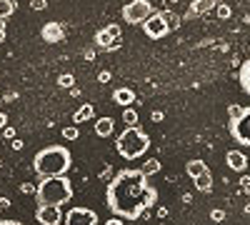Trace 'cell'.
Instances as JSON below:
<instances>
[{
    "label": "cell",
    "instance_id": "obj_33",
    "mask_svg": "<svg viewBox=\"0 0 250 225\" xmlns=\"http://www.w3.org/2000/svg\"><path fill=\"white\" fill-rule=\"evenodd\" d=\"M100 225H125L120 218H110V220H105V223H100Z\"/></svg>",
    "mask_w": 250,
    "mask_h": 225
},
{
    "label": "cell",
    "instance_id": "obj_10",
    "mask_svg": "<svg viewBox=\"0 0 250 225\" xmlns=\"http://www.w3.org/2000/svg\"><path fill=\"white\" fill-rule=\"evenodd\" d=\"M35 220L40 225H60L62 223V210L58 205H38Z\"/></svg>",
    "mask_w": 250,
    "mask_h": 225
},
{
    "label": "cell",
    "instance_id": "obj_19",
    "mask_svg": "<svg viewBox=\"0 0 250 225\" xmlns=\"http://www.w3.org/2000/svg\"><path fill=\"white\" fill-rule=\"evenodd\" d=\"M90 118H93V105H80L75 110V115H73V123H75V125H80V123H85Z\"/></svg>",
    "mask_w": 250,
    "mask_h": 225
},
{
    "label": "cell",
    "instance_id": "obj_28",
    "mask_svg": "<svg viewBox=\"0 0 250 225\" xmlns=\"http://www.w3.org/2000/svg\"><path fill=\"white\" fill-rule=\"evenodd\" d=\"M30 8L33 10H45L48 8V0H30Z\"/></svg>",
    "mask_w": 250,
    "mask_h": 225
},
{
    "label": "cell",
    "instance_id": "obj_4",
    "mask_svg": "<svg viewBox=\"0 0 250 225\" xmlns=\"http://www.w3.org/2000/svg\"><path fill=\"white\" fill-rule=\"evenodd\" d=\"M115 148H118V153H120L125 160H138L140 155L148 153V148H150V138H148V133H145L143 128H138V125H128V128H125V130L118 135Z\"/></svg>",
    "mask_w": 250,
    "mask_h": 225
},
{
    "label": "cell",
    "instance_id": "obj_17",
    "mask_svg": "<svg viewBox=\"0 0 250 225\" xmlns=\"http://www.w3.org/2000/svg\"><path fill=\"white\" fill-rule=\"evenodd\" d=\"M193 183H195V188H198L200 193H210V190H213V173H210V170H205V173L198 175Z\"/></svg>",
    "mask_w": 250,
    "mask_h": 225
},
{
    "label": "cell",
    "instance_id": "obj_38",
    "mask_svg": "<svg viewBox=\"0 0 250 225\" xmlns=\"http://www.w3.org/2000/svg\"><path fill=\"white\" fill-rule=\"evenodd\" d=\"M83 55H85L88 60H93V58H95V50H93V48H88V50H85V53H83Z\"/></svg>",
    "mask_w": 250,
    "mask_h": 225
},
{
    "label": "cell",
    "instance_id": "obj_36",
    "mask_svg": "<svg viewBox=\"0 0 250 225\" xmlns=\"http://www.w3.org/2000/svg\"><path fill=\"white\" fill-rule=\"evenodd\" d=\"M5 125H8V115H5V113H0V130H3Z\"/></svg>",
    "mask_w": 250,
    "mask_h": 225
},
{
    "label": "cell",
    "instance_id": "obj_25",
    "mask_svg": "<svg viewBox=\"0 0 250 225\" xmlns=\"http://www.w3.org/2000/svg\"><path fill=\"white\" fill-rule=\"evenodd\" d=\"M215 13H218V18H220V20H228V18H230V13H233V10H230V5H225V3H218V5H215Z\"/></svg>",
    "mask_w": 250,
    "mask_h": 225
},
{
    "label": "cell",
    "instance_id": "obj_15",
    "mask_svg": "<svg viewBox=\"0 0 250 225\" xmlns=\"http://www.w3.org/2000/svg\"><path fill=\"white\" fill-rule=\"evenodd\" d=\"M93 128H95V135H98V138H110L115 123H113V118H98Z\"/></svg>",
    "mask_w": 250,
    "mask_h": 225
},
{
    "label": "cell",
    "instance_id": "obj_24",
    "mask_svg": "<svg viewBox=\"0 0 250 225\" xmlns=\"http://www.w3.org/2000/svg\"><path fill=\"white\" fill-rule=\"evenodd\" d=\"M123 120L128 123V125H138V113H135L133 108H125V110H123Z\"/></svg>",
    "mask_w": 250,
    "mask_h": 225
},
{
    "label": "cell",
    "instance_id": "obj_41",
    "mask_svg": "<svg viewBox=\"0 0 250 225\" xmlns=\"http://www.w3.org/2000/svg\"><path fill=\"white\" fill-rule=\"evenodd\" d=\"M0 30H5V20L3 18H0Z\"/></svg>",
    "mask_w": 250,
    "mask_h": 225
},
{
    "label": "cell",
    "instance_id": "obj_16",
    "mask_svg": "<svg viewBox=\"0 0 250 225\" xmlns=\"http://www.w3.org/2000/svg\"><path fill=\"white\" fill-rule=\"evenodd\" d=\"M208 170V165H205V160H200V158H195V160H188V165H185V173L190 175L193 180L198 178V175H203Z\"/></svg>",
    "mask_w": 250,
    "mask_h": 225
},
{
    "label": "cell",
    "instance_id": "obj_1",
    "mask_svg": "<svg viewBox=\"0 0 250 225\" xmlns=\"http://www.w3.org/2000/svg\"><path fill=\"white\" fill-rule=\"evenodd\" d=\"M158 203V190L150 185L140 168H125L115 173L105 190V205L120 220H138L148 208Z\"/></svg>",
    "mask_w": 250,
    "mask_h": 225
},
{
    "label": "cell",
    "instance_id": "obj_30",
    "mask_svg": "<svg viewBox=\"0 0 250 225\" xmlns=\"http://www.w3.org/2000/svg\"><path fill=\"white\" fill-rule=\"evenodd\" d=\"M3 135H5V140H15V128L13 125H5L3 128Z\"/></svg>",
    "mask_w": 250,
    "mask_h": 225
},
{
    "label": "cell",
    "instance_id": "obj_2",
    "mask_svg": "<svg viewBox=\"0 0 250 225\" xmlns=\"http://www.w3.org/2000/svg\"><path fill=\"white\" fill-rule=\"evenodd\" d=\"M73 168V153L65 145H48L38 150L33 158V170L38 178H55V175H68Z\"/></svg>",
    "mask_w": 250,
    "mask_h": 225
},
{
    "label": "cell",
    "instance_id": "obj_14",
    "mask_svg": "<svg viewBox=\"0 0 250 225\" xmlns=\"http://www.w3.org/2000/svg\"><path fill=\"white\" fill-rule=\"evenodd\" d=\"M113 100H115L118 105L130 108V105L135 103V93H133L130 88H115V90H113Z\"/></svg>",
    "mask_w": 250,
    "mask_h": 225
},
{
    "label": "cell",
    "instance_id": "obj_9",
    "mask_svg": "<svg viewBox=\"0 0 250 225\" xmlns=\"http://www.w3.org/2000/svg\"><path fill=\"white\" fill-rule=\"evenodd\" d=\"M143 33L148 35L150 40H160V38L168 35V25H165L163 15H160V13H153V15L143 23Z\"/></svg>",
    "mask_w": 250,
    "mask_h": 225
},
{
    "label": "cell",
    "instance_id": "obj_23",
    "mask_svg": "<svg viewBox=\"0 0 250 225\" xmlns=\"http://www.w3.org/2000/svg\"><path fill=\"white\" fill-rule=\"evenodd\" d=\"M58 85H60V88H73V85H75L73 73H62V75L58 78Z\"/></svg>",
    "mask_w": 250,
    "mask_h": 225
},
{
    "label": "cell",
    "instance_id": "obj_35",
    "mask_svg": "<svg viewBox=\"0 0 250 225\" xmlns=\"http://www.w3.org/2000/svg\"><path fill=\"white\" fill-rule=\"evenodd\" d=\"M5 208H10V200L8 198H0V213H3Z\"/></svg>",
    "mask_w": 250,
    "mask_h": 225
},
{
    "label": "cell",
    "instance_id": "obj_20",
    "mask_svg": "<svg viewBox=\"0 0 250 225\" xmlns=\"http://www.w3.org/2000/svg\"><path fill=\"white\" fill-rule=\"evenodd\" d=\"M160 15H163V20H165V25H168V30H178V28H180V15H178V13L163 10Z\"/></svg>",
    "mask_w": 250,
    "mask_h": 225
},
{
    "label": "cell",
    "instance_id": "obj_5",
    "mask_svg": "<svg viewBox=\"0 0 250 225\" xmlns=\"http://www.w3.org/2000/svg\"><path fill=\"white\" fill-rule=\"evenodd\" d=\"M228 130H230L233 140L238 143V145H245L250 148V108H240L238 115L230 118V123H228Z\"/></svg>",
    "mask_w": 250,
    "mask_h": 225
},
{
    "label": "cell",
    "instance_id": "obj_39",
    "mask_svg": "<svg viewBox=\"0 0 250 225\" xmlns=\"http://www.w3.org/2000/svg\"><path fill=\"white\" fill-rule=\"evenodd\" d=\"M150 118H153V120H155V123H160V120H163V113H160V110H155V113H153V115H150Z\"/></svg>",
    "mask_w": 250,
    "mask_h": 225
},
{
    "label": "cell",
    "instance_id": "obj_11",
    "mask_svg": "<svg viewBox=\"0 0 250 225\" xmlns=\"http://www.w3.org/2000/svg\"><path fill=\"white\" fill-rule=\"evenodd\" d=\"M40 38H43L45 43L55 45V43H60V40L65 38V30H62V25H60V23L50 20V23H45L43 28H40Z\"/></svg>",
    "mask_w": 250,
    "mask_h": 225
},
{
    "label": "cell",
    "instance_id": "obj_34",
    "mask_svg": "<svg viewBox=\"0 0 250 225\" xmlns=\"http://www.w3.org/2000/svg\"><path fill=\"white\" fill-rule=\"evenodd\" d=\"M240 185H243L245 190H250V175H243V178H240Z\"/></svg>",
    "mask_w": 250,
    "mask_h": 225
},
{
    "label": "cell",
    "instance_id": "obj_31",
    "mask_svg": "<svg viewBox=\"0 0 250 225\" xmlns=\"http://www.w3.org/2000/svg\"><path fill=\"white\" fill-rule=\"evenodd\" d=\"M20 190H23L25 195H30V193H35V185H30V183H23V185H20Z\"/></svg>",
    "mask_w": 250,
    "mask_h": 225
},
{
    "label": "cell",
    "instance_id": "obj_26",
    "mask_svg": "<svg viewBox=\"0 0 250 225\" xmlns=\"http://www.w3.org/2000/svg\"><path fill=\"white\" fill-rule=\"evenodd\" d=\"M78 135H80V130H78L75 125L62 128V138H65V140H78Z\"/></svg>",
    "mask_w": 250,
    "mask_h": 225
},
{
    "label": "cell",
    "instance_id": "obj_6",
    "mask_svg": "<svg viewBox=\"0 0 250 225\" xmlns=\"http://www.w3.org/2000/svg\"><path fill=\"white\" fill-rule=\"evenodd\" d=\"M153 13H155V10H153V5L148 3V0H133V3H125L123 10H120L123 20H125L128 25H143Z\"/></svg>",
    "mask_w": 250,
    "mask_h": 225
},
{
    "label": "cell",
    "instance_id": "obj_27",
    "mask_svg": "<svg viewBox=\"0 0 250 225\" xmlns=\"http://www.w3.org/2000/svg\"><path fill=\"white\" fill-rule=\"evenodd\" d=\"M210 220H213V223H223V220H225V210H220V208L210 210Z\"/></svg>",
    "mask_w": 250,
    "mask_h": 225
},
{
    "label": "cell",
    "instance_id": "obj_12",
    "mask_svg": "<svg viewBox=\"0 0 250 225\" xmlns=\"http://www.w3.org/2000/svg\"><path fill=\"white\" fill-rule=\"evenodd\" d=\"M225 163H228V168L235 170V173H243V170L248 168V158H245L243 150H228Z\"/></svg>",
    "mask_w": 250,
    "mask_h": 225
},
{
    "label": "cell",
    "instance_id": "obj_40",
    "mask_svg": "<svg viewBox=\"0 0 250 225\" xmlns=\"http://www.w3.org/2000/svg\"><path fill=\"white\" fill-rule=\"evenodd\" d=\"M0 43H5V30H0Z\"/></svg>",
    "mask_w": 250,
    "mask_h": 225
},
{
    "label": "cell",
    "instance_id": "obj_8",
    "mask_svg": "<svg viewBox=\"0 0 250 225\" xmlns=\"http://www.w3.org/2000/svg\"><path fill=\"white\" fill-rule=\"evenodd\" d=\"M120 35H123L120 25L110 23V25H105L103 30L95 33L93 43H95L98 48H103V50H118V48H120V45H118V43H120Z\"/></svg>",
    "mask_w": 250,
    "mask_h": 225
},
{
    "label": "cell",
    "instance_id": "obj_7",
    "mask_svg": "<svg viewBox=\"0 0 250 225\" xmlns=\"http://www.w3.org/2000/svg\"><path fill=\"white\" fill-rule=\"evenodd\" d=\"M60 225H100V218L90 208L75 205V208H70L65 215H62V223Z\"/></svg>",
    "mask_w": 250,
    "mask_h": 225
},
{
    "label": "cell",
    "instance_id": "obj_22",
    "mask_svg": "<svg viewBox=\"0 0 250 225\" xmlns=\"http://www.w3.org/2000/svg\"><path fill=\"white\" fill-rule=\"evenodd\" d=\"M140 170H143L145 175H155V173L160 170V163H158V160L153 158V160H148V163H145V165H143Z\"/></svg>",
    "mask_w": 250,
    "mask_h": 225
},
{
    "label": "cell",
    "instance_id": "obj_13",
    "mask_svg": "<svg viewBox=\"0 0 250 225\" xmlns=\"http://www.w3.org/2000/svg\"><path fill=\"white\" fill-rule=\"evenodd\" d=\"M215 5H218V0H195V3L188 8L185 18H198V15H203V13H208V10H213Z\"/></svg>",
    "mask_w": 250,
    "mask_h": 225
},
{
    "label": "cell",
    "instance_id": "obj_32",
    "mask_svg": "<svg viewBox=\"0 0 250 225\" xmlns=\"http://www.w3.org/2000/svg\"><path fill=\"white\" fill-rule=\"evenodd\" d=\"M10 148H13V150H23V148H25V143H23V140H18V138H15V140H13V145H10Z\"/></svg>",
    "mask_w": 250,
    "mask_h": 225
},
{
    "label": "cell",
    "instance_id": "obj_37",
    "mask_svg": "<svg viewBox=\"0 0 250 225\" xmlns=\"http://www.w3.org/2000/svg\"><path fill=\"white\" fill-rule=\"evenodd\" d=\"M0 225H23L20 220H0Z\"/></svg>",
    "mask_w": 250,
    "mask_h": 225
},
{
    "label": "cell",
    "instance_id": "obj_3",
    "mask_svg": "<svg viewBox=\"0 0 250 225\" xmlns=\"http://www.w3.org/2000/svg\"><path fill=\"white\" fill-rule=\"evenodd\" d=\"M35 200L38 205H65L73 200V180L68 175L40 178V183L35 185Z\"/></svg>",
    "mask_w": 250,
    "mask_h": 225
},
{
    "label": "cell",
    "instance_id": "obj_29",
    "mask_svg": "<svg viewBox=\"0 0 250 225\" xmlns=\"http://www.w3.org/2000/svg\"><path fill=\"white\" fill-rule=\"evenodd\" d=\"M110 78H113V75H110L108 70H100V73H98V83H110Z\"/></svg>",
    "mask_w": 250,
    "mask_h": 225
},
{
    "label": "cell",
    "instance_id": "obj_21",
    "mask_svg": "<svg viewBox=\"0 0 250 225\" xmlns=\"http://www.w3.org/2000/svg\"><path fill=\"white\" fill-rule=\"evenodd\" d=\"M15 8H18V3L15 0H0V18H10L13 13H15Z\"/></svg>",
    "mask_w": 250,
    "mask_h": 225
},
{
    "label": "cell",
    "instance_id": "obj_18",
    "mask_svg": "<svg viewBox=\"0 0 250 225\" xmlns=\"http://www.w3.org/2000/svg\"><path fill=\"white\" fill-rule=\"evenodd\" d=\"M238 80H240V88L245 95H250V58L240 65V73H238Z\"/></svg>",
    "mask_w": 250,
    "mask_h": 225
}]
</instances>
